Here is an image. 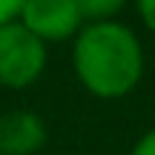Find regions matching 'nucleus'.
<instances>
[{"instance_id":"nucleus-1","label":"nucleus","mask_w":155,"mask_h":155,"mask_svg":"<svg viewBox=\"0 0 155 155\" xmlns=\"http://www.w3.org/2000/svg\"><path fill=\"white\" fill-rule=\"evenodd\" d=\"M72 66L89 95L118 101L144 78V46L132 29L118 20L86 23L75 35Z\"/></svg>"},{"instance_id":"nucleus-2","label":"nucleus","mask_w":155,"mask_h":155,"mask_svg":"<svg viewBox=\"0 0 155 155\" xmlns=\"http://www.w3.org/2000/svg\"><path fill=\"white\" fill-rule=\"evenodd\" d=\"M49 61V43L20 20L0 26V86L26 89L40 81Z\"/></svg>"},{"instance_id":"nucleus-3","label":"nucleus","mask_w":155,"mask_h":155,"mask_svg":"<svg viewBox=\"0 0 155 155\" xmlns=\"http://www.w3.org/2000/svg\"><path fill=\"white\" fill-rule=\"evenodd\" d=\"M17 20L46 43L72 40L86 26L78 0H23Z\"/></svg>"},{"instance_id":"nucleus-4","label":"nucleus","mask_w":155,"mask_h":155,"mask_svg":"<svg viewBox=\"0 0 155 155\" xmlns=\"http://www.w3.org/2000/svg\"><path fill=\"white\" fill-rule=\"evenodd\" d=\"M49 141L43 118L32 109L0 115V155H38Z\"/></svg>"},{"instance_id":"nucleus-5","label":"nucleus","mask_w":155,"mask_h":155,"mask_svg":"<svg viewBox=\"0 0 155 155\" xmlns=\"http://www.w3.org/2000/svg\"><path fill=\"white\" fill-rule=\"evenodd\" d=\"M86 23H101V20H118L129 0H78Z\"/></svg>"},{"instance_id":"nucleus-6","label":"nucleus","mask_w":155,"mask_h":155,"mask_svg":"<svg viewBox=\"0 0 155 155\" xmlns=\"http://www.w3.org/2000/svg\"><path fill=\"white\" fill-rule=\"evenodd\" d=\"M135 9H138L141 23L155 35V0H135Z\"/></svg>"},{"instance_id":"nucleus-7","label":"nucleus","mask_w":155,"mask_h":155,"mask_svg":"<svg viewBox=\"0 0 155 155\" xmlns=\"http://www.w3.org/2000/svg\"><path fill=\"white\" fill-rule=\"evenodd\" d=\"M20 9H23V0H0V26L17 20L20 17Z\"/></svg>"},{"instance_id":"nucleus-8","label":"nucleus","mask_w":155,"mask_h":155,"mask_svg":"<svg viewBox=\"0 0 155 155\" xmlns=\"http://www.w3.org/2000/svg\"><path fill=\"white\" fill-rule=\"evenodd\" d=\"M129 155H155V129H150L147 135H141Z\"/></svg>"}]
</instances>
